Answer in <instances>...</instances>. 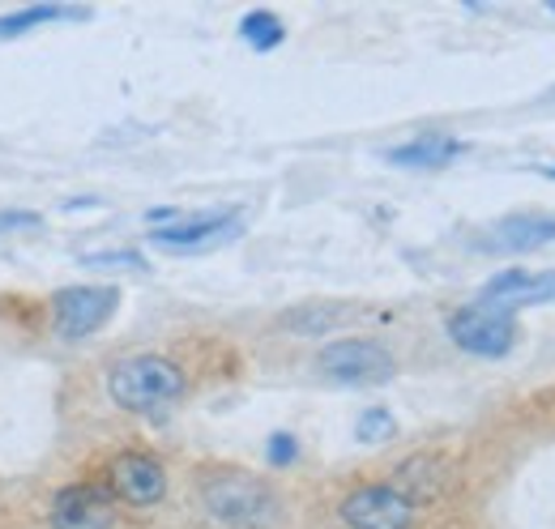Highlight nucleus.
Segmentation results:
<instances>
[{
	"label": "nucleus",
	"mask_w": 555,
	"mask_h": 529,
	"mask_svg": "<svg viewBox=\"0 0 555 529\" xmlns=\"http://www.w3.org/2000/svg\"><path fill=\"white\" fill-rule=\"evenodd\" d=\"M189 389V376L180 363L163 354H129L107 372V393L129 414H150L171 401H180Z\"/></svg>",
	"instance_id": "1"
},
{
	"label": "nucleus",
	"mask_w": 555,
	"mask_h": 529,
	"mask_svg": "<svg viewBox=\"0 0 555 529\" xmlns=\"http://www.w3.org/2000/svg\"><path fill=\"white\" fill-rule=\"evenodd\" d=\"M206 513L227 529H266L278 521L274 491L253 474H214L202 487Z\"/></svg>",
	"instance_id": "2"
},
{
	"label": "nucleus",
	"mask_w": 555,
	"mask_h": 529,
	"mask_svg": "<svg viewBox=\"0 0 555 529\" xmlns=\"http://www.w3.org/2000/svg\"><path fill=\"white\" fill-rule=\"evenodd\" d=\"M449 337L466 350V354H479V359H504L513 346H517V312L508 308H491V304H466L449 317Z\"/></svg>",
	"instance_id": "3"
},
{
	"label": "nucleus",
	"mask_w": 555,
	"mask_h": 529,
	"mask_svg": "<svg viewBox=\"0 0 555 529\" xmlns=\"http://www.w3.org/2000/svg\"><path fill=\"white\" fill-rule=\"evenodd\" d=\"M317 367H321V376H330L338 385H385L398 372L393 354L372 337H338V341L321 346Z\"/></svg>",
	"instance_id": "4"
},
{
	"label": "nucleus",
	"mask_w": 555,
	"mask_h": 529,
	"mask_svg": "<svg viewBox=\"0 0 555 529\" xmlns=\"http://www.w3.org/2000/svg\"><path fill=\"white\" fill-rule=\"evenodd\" d=\"M120 308L116 286H65L52 295V325L65 341H81L94 330H103Z\"/></svg>",
	"instance_id": "5"
},
{
	"label": "nucleus",
	"mask_w": 555,
	"mask_h": 529,
	"mask_svg": "<svg viewBox=\"0 0 555 529\" xmlns=\"http://www.w3.org/2000/svg\"><path fill=\"white\" fill-rule=\"evenodd\" d=\"M343 521L350 529H411L415 526V500L402 487L389 482H372L359 487L343 500Z\"/></svg>",
	"instance_id": "6"
},
{
	"label": "nucleus",
	"mask_w": 555,
	"mask_h": 529,
	"mask_svg": "<svg viewBox=\"0 0 555 529\" xmlns=\"http://www.w3.org/2000/svg\"><path fill=\"white\" fill-rule=\"evenodd\" d=\"M116 495L107 482H69L52 500V529H112Z\"/></svg>",
	"instance_id": "7"
},
{
	"label": "nucleus",
	"mask_w": 555,
	"mask_h": 529,
	"mask_svg": "<svg viewBox=\"0 0 555 529\" xmlns=\"http://www.w3.org/2000/svg\"><path fill=\"white\" fill-rule=\"evenodd\" d=\"M107 491L133 508H150L167 495V469L150 453H120L107 465Z\"/></svg>",
	"instance_id": "8"
},
{
	"label": "nucleus",
	"mask_w": 555,
	"mask_h": 529,
	"mask_svg": "<svg viewBox=\"0 0 555 529\" xmlns=\"http://www.w3.org/2000/svg\"><path fill=\"white\" fill-rule=\"evenodd\" d=\"M240 231V214L235 209H218V214H193V218H180L163 231H154L150 240L167 253H193L202 244H218V240H231Z\"/></svg>",
	"instance_id": "9"
},
{
	"label": "nucleus",
	"mask_w": 555,
	"mask_h": 529,
	"mask_svg": "<svg viewBox=\"0 0 555 529\" xmlns=\"http://www.w3.org/2000/svg\"><path fill=\"white\" fill-rule=\"evenodd\" d=\"M479 299L491 304V308H508V312H517L526 304H552L555 269H543V273H534V269H504V273H495L487 282Z\"/></svg>",
	"instance_id": "10"
},
{
	"label": "nucleus",
	"mask_w": 555,
	"mask_h": 529,
	"mask_svg": "<svg viewBox=\"0 0 555 529\" xmlns=\"http://www.w3.org/2000/svg\"><path fill=\"white\" fill-rule=\"evenodd\" d=\"M555 240V218L547 214H508L491 222L483 235L487 253H534Z\"/></svg>",
	"instance_id": "11"
},
{
	"label": "nucleus",
	"mask_w": 555,
	"mask_h": 529,
	"mask_svg": "<svg viewBox=\"0 0 555 529\" xmlns=\"http://www.w3.org/2000/svg\"><path fill=\"white\" fill-rule=\"evenodd\" d=\"M462 154H466V141H457L449 132H423V137H411L406 145L385 150V163L411 167V171H440V167H449Z\"/></svg>",
	"instance_id": "12"
},
{
	"label": "nucleus",
	"mask_w": 555,
	"mask_h": 529,
	"mask_svg": "<svg viewBox=\"0 0 555 529\" xmlns=\"http://www.w3.org/2000/svg\"><path fill=\"white\" fill-rule=\"evenodd\" d=\"M90 9H77V4H26L17 13H4L0 17V39H17L35 26H52V22H86Z\"/></svg>",
	"instance_id": "13"
},
{
	"label": "nucleus",
	"mask_w": 555,
	"mask_h": 529,
	"mask_svg": "<svg viewBox=\"0 0 555 529\" xmlns=\"http://www.w3.org/2000/svg\"><path fill=\"white\" fill-rule=\"evenodd\" d=\"M240 39H244L253 52H274L278 43L286 39V26H282V17L270 13V9H253V13H244V22H240Z\"/></svg>",
	"instance_id": "14"
},
{
	"label": "nucleus",
	"mask_w": 555,
	"mask_h": 529,
	"mask_svg": "<svg viewBox=\"0 0 555 529\" xmlns=\"http://www.w3.org/2000/svg\"><path fill=\"white\" fill-rule=\"evenodd\" d=\"M398 431V423H393V414L385 410V405H372V410H363L359 418H354V440L359 444H380V440H389Z\"/></svg>",
	"instance_id": "15"
},
{
	"label": "nucleus",
	"mask_w": 555,
	"mask_h": 529,
	"mask_svg": "<svg viewBox=\"0 0 555 529\" xmlns=\"http://www.w3.org/2000/svg\"><path fill=\"white\" fill-rule=\"evenodd\" d=\"M266 462L274 465V469L295 465V462H299V440H295L291 431H274V436L266 440Z\"/></svg>",
	"instance_id": "16"
},
{
	"label": "nucleus",
	"mask_w": 555,
	"mask_h": 529,
	"mask_svg": "<svg viewBox=\"0 0 555 529\" xmlns=\"http://www.w3.org/2000/svg\"><path fill=\"white\" fill-rule=\"evenodd\" d=\"M81 264H90V269H145V257L141 253H90V257H81Z\"/></svg>",
	"instance_id": "17"
},
{
	"label": "nucleus",
	"mask_w": 555,
	"mask_h": 529,
	"mask_svg": "<svg viewBox=\"0 0 555 529\" xmlns=\"http://www.w3.org/2000/svg\"><path fill=\"white\" fill-rule=\"evenodd\" d=\"M43 218L39 214H30V209H0V235L4 231H30V227H39Z\"/></svg>",
	"instance_id": "18"
},
{
	"label": "nucleus",
	"mask_w": 555,
	"mask_h": 529,
	"mask_svg": "<svg viewBox=\"0 0 555 529\" xmlns=\"http://www.w3.org/2000/svg\"><path fill=\"white\" fill-rule=\"evenodd\" d=\"M543 176H547V180H555V167H547V171H543Z\"/></svg>",
	"instance_id": "19"
}]
</instances>
